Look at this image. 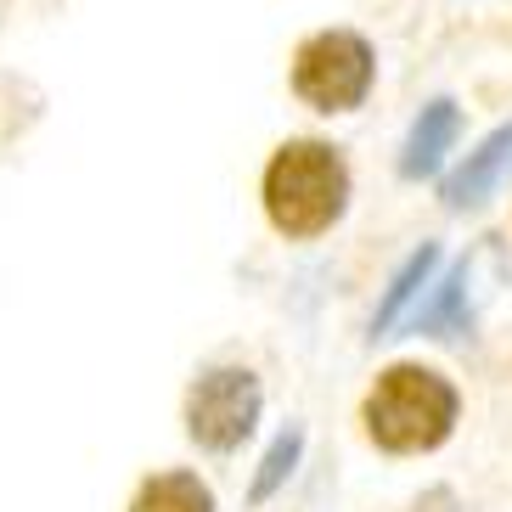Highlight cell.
<instances>
[{"mask_svg":"<svg viewBox=\"0 0 512 512\" xmlns=\"http://www.w3.org/2000/svg\"><path fill=\"white\" fill-rule=\"evenodd\" d=\"M462 411L451 377H439L434 366H389L377 377V389L366 394V434L377 451L389 456H417L445 445Z\"/></svg>","mask_w":512,"mask_h":512,"instance_id":"6da1fadb","label":"cell"},{"mask_svg":"<svg viewBox=\"0 0 512 512\" xmlns=\"http://www.w3.org/2000/svg\"><path fill=\"white\" fill-rule=\"evenodd\" d=\"M349 203V164L327 141H287L265 164V214L282 237H321Z\"/></svg>","mask_w":512,"mask_h":512,"instance_id":"7a4b0ae2","label":"cell"},{"mask_svg":"<svg viewBox=\"0 0 512 512\" xmlns=\"http://www.w3.org/2000/svg\"><path fill=\"white\" fill-rule=\"evenodd\" d=\"M372 46L361 34L349 29H327V34H310L293 57V91H299L304 107L316 113H349L361 107L366 91H372Z\"/></svg>","mask_w":512,"mask_h":512,"instance_id":"3957f363","label":"cell"},{"mask_svg":"<svg viewBox=\"0 0 512 512\" xmlns=\"http://www.w3.org/2000/svg\"><path fill=\"white\" fill-rule=\"evenodd\" d=\"M259 400H265V394H259V377L248 372V366H214V372H203L192 383V394H186V434L214 456L237 451L242 439L254 434Z\"/></svg>","mask_w":512,"mask_h":512,"instance_id":"277c9868","label":"cell"},{"mask_svg":"<svg viewBox=\"0 0 512 512\" xmlns=\"http://www.w3.org/2000/svg\"><path fill=\"white\" fill-rule=\"evenodd\" d=\"M507 169H512V124H501V130H490L479 147L467 152V164L456 169L451 181L439 186L445 209L467 214V209H479V203H490V192L507 181Z\"/></svg>","mask_w":512,"mask_h":512,"instance_id":"5b68a950","label":"cell"},{"mask_svg":"<svg viewBox=\"0 0 512 512\" xmlns=\"http://www.w3.org/2000/svg\"><path fill=\"white\" fill-rule=\"evenodd\" d=\"M456 136H462V113H456V102H428L417 113V124H411L406 147H400V175L406 181H422V175H434L439 158L456 147Z\"/></svg>","mask_w":512,"mask_h":512,"instance_id":"8992f818","label":"cell"},{"mask_svg":"<svg viewBox=\"0 0 512 512\" xmlns=\"http://www.w3.org/2000/svg\"><path fill=\"white\" fill-rule=\"evenodd\" d=\"M434 271H439V248L434 242H422L417 254L394 271V282H389V293H383V304H377V316H372V338H389L400 321H406V310L417 304V293L428 282H434Z\"/></svg>","mask_w":512,"mask_h":512,"instance_id":"52a82bcc","label":"cell"},{"mask_svg":"<svg viewBox=\"0 0 512 512\" xmlns=\"http://www.w3.org/2000/svg\"><path fill=\"white\" fill-rule=\"evenodd\" d=\"M411 332H428V338H462L467 332V259L434 287V299L411 316Z\"/></svg>","mask_w":512,"mask_h":512,"instance_id":"ba28073f","label":"cell"},{"mask_svg":"<svg viewBox=\"0 0 512 512\" xmlns=\"http://www.w3.org/2000/svg\"><path fill=\"white\" fill-rule=\"evenodd\" d=\"M130 512H214V496L197 473H158V479L141 484Z\"/></svg>","mask_w":512,"mask_h":512,"instance_id":"9c48e42d","label":"cell"},{"mask_svg":"<svg viewBox=\"0 0 512 512\" xmlns=\"http://www.w3.org/2000/svg\"><path fill=\"white\" fill-rule=\"evenodd\" d=\"M299 456H304V428H299V422H287L282 434L271 439V451H265V462H259L254 484H248V501H254V507H265V501H271L276 490H282V484L293 479Z\"/></svg>","mask_w":512,"mask_h":512,"instance_id":"30bf717a","label":"cell"},{"mask_svg":"<svg viewBox=\"0 0 512 512\" xmlns=\"http://www.w3.org/2000/svg\"><path fill=\"white\" fill-rule=\"evenodd\" d=\"M411 512H462V501H456L451 490H428V496L411 501Z\"/></svg>","mask_w":512,"mask_h":512,"instance_id":"8fae6325","label":"cell"}]
</instances>
